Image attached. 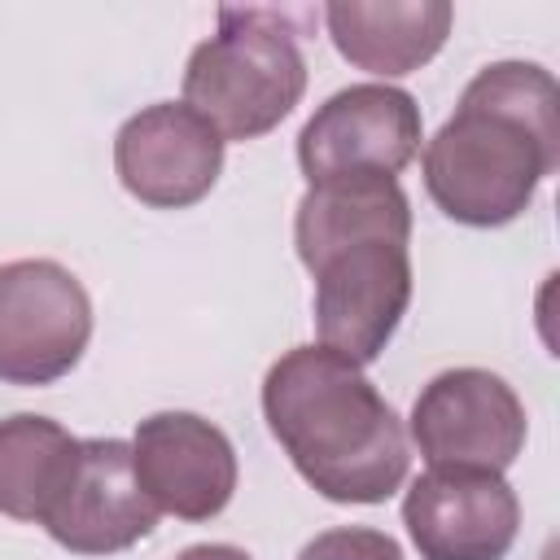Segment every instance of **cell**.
I'll return each mask as SVG.
<instances>
[{
	"label": "cell",
	"instance_id": "obj_1",
	"mask_svg": "<svg viewBox=\"0 0 560 560\" xmlns=\"http://www.w3.org/2000/svg\"><path fill=\"white\" fill-rule=\"evenodd\" d=\"M560 166V88L534 61H494L424 144V188L464 228H503Z\"/></svg>",
	"mask_w": 560,
	"mask_h": 560
},
{
	"label": "cell",
	"instance_id": "obj_2",
	"mask_svg": "<svg viewBox=\"0 0 560 560\" xmlns=\"http://www.w3.org/2000/svg\"><path fill=\"white\" fill-rule=\"evenodd\" d=\"M262 416L298 477L332 503H385L411 468L407 429L359 363L293 346L262 376Z\"/></svg>",
	"mask_w": 560,
	"mask_h": 560
},
{
	"label": "cell",
	"instance_id": "obj_3",
	"mask_svg": "<svg viewBox=\"0 0 560 560\" xmlns=\"http://www.w3.org/2000/svg\"><path fill=\"white\" fill-rule=\"evenodd\" d=\"M306 92V57L280 9H219V31L184 66V105L201 114L223 144L276 131Z\"/></svg>",
	"mask_w": 560,
	"mask_h": 560
},
{
	"label": "cell",
	"instance_id": "obj_4",
	"mask_svg": "<svg viewBox=\"0 0 560 560\" xmlns=\"http://www.w3.org/2000/svg\"><path fill=\"white\" fill-rule=\"evenodd\" d=\"M315 276V337L350 363H376L411 306V254L394 236H359L306 262Z\"/></svg>",
	"mask_w": 560,
	"mask_h": 560
},
{
	"label": "cell",
	"instance_id": "obj_5",
	"mask_svg": "<svg viewBox=\"0 0 560 560\" xmlns=\"http://www.w3.org/2000/svg\"><path fill=\"white\" fill-rule=\"evenodd\" d=\"M92 337V298L52 258L0 267V381L52 385L70 376Z\"/></svg>",
	"mask_w": 560,
	"mask_h": 560
},
{
	"label": "cell",
	"instance_id": "obj_6",
	"mask_svg": "<svg viewBox=\"0 0 560 560\" xmlns=\"http://www.w3.org/2000/svg\"><path fill=\"white\" fill-rule=\"evenodd\" d=\"M424 140L420 105L394 83H350L332 92L298 131V166L311 184L394 179Z\"/></svg>",
	"mask_w": 560,
	"mask_h": 560
},
{
	"label": "cell",
	"instance_id": "obj_7",
	"mask_svg": "<svg viewBox=\"0 0 560 560\" xmlns=\"http://www.w3.org/2000/svg\"><path fill=\"white\" fill-rule=\"evenodd\" d=\"M529 420L516 389L486 368L438 372L411 407V442L429 468L503 472L525 446Z\"/></svg>",
	"mask_w": 560,
	"mask_h": 560
},
{
	"label": "cell",
	"instance_id": "obj_8",
	"mask_svg": "<svg viewBox=\"0 0 560 560\" xmlns=\"http://www.w3.org/2000/svg\"><path fill=\"white\" fill-rule=\"evenodd\" d=\"M420 560H503L521 529L516 490L486 468H424L402 494Z\"/></svg>",
	"mask_w": 560,
	"mask_h": 560
},
{
	"label": "cell",
	"instance_id": "obj_9",
	"mask_svg": "<svg viewBox=\"0 0 560 560\" xmlns=\"http://www.w3.org/2000/svg\"><path fill=\"white\" fill-rule=\"evenodd\" d=\"M114 171L140 206L184 210L219 184L223 136L184 101H158L118 127Z\"/></svg>",
	"mask_w": 560,
	"mask_h": 560
},
{
	"label": "cell",
	"instance_id": "obj_10",
	"mask_svg": "<svg viewBox=\"0 0 560 560\" xmlns=\"http://www.w3.org/2000/svg\"><path fill=\"white\" fill-rule=\"evenodd\" d=\"M131 472L144 499L179 521H210L236 494V451L228 433L192 411H158L136 424Z\"/></svg>",
	"mask_w": 560,
	"mask_h": 560
},
{
	"label": "cell",
	"instance_id": "obj_11",
	"mask_svg": "<svg viewBox=\"0 0 560 560\" xmlns=\"http://www.w3.org/2000/svg\"><path fill=\"white\" fill-rule=\"evenodd\" d=\"M158 508L144 499L131 472V442L122 438H79V459L66 490L44 512V529L57 547L74 556H114L153 534Z\"/></svg>",
	"mask_w": 560,
	"mask_h": 560
},
{
	"label": "cell",
	"instance_id": "obj_12",
	"mask_svg": "<svg viewBox=\"0 0 560 560\" xmlns=\"http://www.w3.org/2000/svg\"><path fill=\"white\" fill-rule=\"evenodd\" d=\"M455 9L446 0H332L324 4V26L337 52L376 74L398 79L433 61L451 35Z\"/></svg>",
	"mask_w": 560,
	"mask_h": 560
},
{
	"label": "cell",
	"instance_id": "obj_13",
	"mask_svg": "<svg viewBox=\"0 0 560 560\" xmlns=\"http://www.w3.org/2000/svg\"><path fill=\"white\" fill-rule=\"evenodd\" d=\"M359 236L411 241V201L398 179H332L311 184L293 214V245L302 267L324 249Z\"/></svg>",
	"mask_w": 560,
	"mask_h": 560
},
{
	"label": "cell",
	"instance_id": "obj_14",
	"mask_svg": "<svg viewBox=\"0 0 560 560\" xmlns=\"http://www.w3.org/2000/svg\"><path fill=\"white\" fill-rule=\"evenodd\" d=\"M74 459L79 438H70L57 420L31 411L0 420V516L39 525L66 490Z\"/></svg>",
	"mask_w": 560,
	"mask_h": 560
},
{
	"label": "cell",
	"instance_id": "obj_15",
	"mask_svg": "<svg viewBox=\"0 0 560 560\" xmlns=\"http://www.w3.org/2000/svg\"><path fill=\"white\" fill-rule=\"evenodd\" d=\"M298 560H402V547L385 529H372V525H337V529L315 534L298 551Z\"/></svg>",
	"mask_w": 560,
	"mask_h": 560
},
{
	"label": "cell",
	"instance_id": "obj_16",
	"mask_svg": "<svg viewBox=\"0 0 560 560\" xmlns=\"http://www.w3.org/2000/svg\"><path fill=\"white\" fill-rule=\"evenodd\" d=\"M175 560H254V556L232 542H197V547H184Z\"/></svg>",
	"mask_w": 560,
	"mask_h": 560
}]
</instances>
